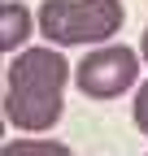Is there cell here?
Wrapping results in <instances>:
<instances>
[{
  "label": "cell",
  "mask_w": 148,
  "mask_h": 156,
  "mask_svg": "<svg viewBox=\"0 0 148 156\" xmlns=\"http://www.w3.org/2000/svg\"><path fill=\"white\" fill-rule=\"evenodd\" d=\"M131 122L139 134H148V78L135 87V100H131Z\"/></svg>",
  "instance_id": "cell-6"
},
{
  "label": "cell",
  "mask_w": 148,
  "mask_h": 156,
  "mask_svg": "<svg viewBox=\"0 0 148 156\" xmlns=\"http://www.w3.org/2000/svg\"><path fill=\"white\" fill-rule=\"evenodd\" d=\"M0 156H74V152L61 139H9Z\"/></svg>",
  "instance_id": "cell-5"
},
{
  "label": "cell",
  "mask_w": 148,
  "mask_h": 156,
  "mask_svg": "<svg viewBox=\"0 0 148 156\" xmlns=\"http://www.w3.org/2000/svg\"><path fill=\"white\" fill-rule=\"evenodd\" d=\"M126 22L122 0H44L39 35L52 48H100L113 44Z\"/></svg>",
  "instance_id": "cell-2"
},
{
  "label": "cell",
  "mask_w": 148,
  "mask_h": 156,
  "mask_svg": "<svg viewBox=\"0 0 148 156\" xmlns=\"http://www.w3.org/2000/svg\"><path fill=\"white\" fill-rule=\"evenodd\" d=\"M139 52H144V65H148V30H144V39H139Z\"/></svg>",
  "instance_id": "cell-7"
},
{
  "label": "cell",
  "mask_w": 148,
  "mask_h": 156,
  "mask_svg": "<svg viewBox=\"0 0 148 156\" xmlns=\"http://www.w3.org/2000/svg\"><path fill=\"white\" fill-rule=\"evenodd\" d=\"M35 26H39V13H31L22 0H5L0 5V48L9 56H17L26 48V39L35 35Z\"/></svg>",
  "instance_id": "cell-4"
},
{
  "label": "cell",
  "mask_w": 148,
  "mask_h": 156,
  "mask_svg": "<svg viewBox=\"0 0 148 156\" xmlns=\"http://www.w3.org/2000/svg\"><path fill=\"white\" fill-rule=\"evenodd\" d=\"M139 61L144 52L126 44H100L74 65V87L87 100H118V95L139 87Z\"/></svg>",
  "instance_id": "cell-3"
},
{
  "label": "cell",
  "mask_w": 148,
  "mask_h": 156,
  "mask_svg": "<svg viewBox=\"0 0 148 156\" xmlns=\"http://www.w3.org/2000/svg\"><path fill=\"white\" fill-rule=\"evenodd\" d=\"M65 83H70V61L61 48H22L9 56L5 69V117L13 130L44 134L61 122L65 113Z\"/></svg>",
  "instance_id": "cell-1"
}]
</instances>
